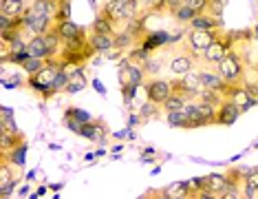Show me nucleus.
<instances>
[{
    "instance_id": "obj_9",
    "label": "nucleus",
    "mask_w": 258,
    "mask_h": 199,
    "mask_svg": "<svg viewBox=\"0 0 258 199\" xmlns=\"http://www.w3.org/2000/svg\"><path fill=\"white\" fill-rule=\"evenodd\" d=\"M240 115H243L240 113V109L232 102L230 97H225L221 102V107L216 109V126H232Z\"/></svg>"
},
{
    "instance_id": "obj_29",
    "label": "nucleus",
    "mask_w": 258,
    "mask_h": 199,
    "mask_svg": "<svg viewBox=\"0 0 258 199\" xmlns=\"http://www.w3.org/2000/svg\"><path fill=\"white\" fill-rule=\"evenodd\" d=\"M53 20L55 22L71 20V0H60V3H57V11H55Z\"/></svg>"
},
{
    "instance_id": "obj_43",
    "label": "nucleus",
    "mask_w": 258,
    "mask_h": 199,
    "mask_svg": "<svg viewBox=\"0 0 258 199\" xmlns=\"http://www.w3.org/2000/svg\"><path fill=\"white\" fill-rule=\"evenodd\" d=\"M57 3H60V0H57Z\"/></svg>"
},
{
    "instance_id": "obj_39",
    "label": "nucleus",
    "mask_w": 258,
    "mask_h": 199,
    "mask_svg": "<svg viewBox=\"0 0 258 199\" xmlns=\"http://www.w3.org/2000/svg\"><path fill=\"white\" fill-rule=\"evenodd\" d=\"M247 84H249V82H247ZM249 89L254 91V95H256V100H258V82H256V84H249Z\"/></svg>"
},
{
    "instance_id": "obj_22",
    "label": "nucleus",
    "mask_w": 258,
    "mask_h": 199,
    "mask_svg": "<svg viewBox=\"0 0 258 199\" xmlns=\"http://www.w3.org/2000/svg\"><path fill=\"white\" fill-rule=\"evenodd\" d=\"M161 111H163L161 104L152 102V100H146L142 107H139V120H142V122H148V120H152V118H157Z\"/></svg>"
},
{
    "instance_id": "obj_26",
    "label": "nucleus",
    "mask_w": 258,
    "mask_h": 199,
    "mask_svg": "<svg viewBox=\"0 0 258 199\" xmlns=\"http://www.w3.org/2000/svg\"><path fill=\"white\" fill-rule=\"evenodd\" d=\"M183 104H185V97L179 95V93H172V95L161 104V109H163V113H170V111H181Z\"/></svg>"
},
{
    "instance_id": "obj_13",
    "label": "nucleus",
    "mask_w": 258,
    "mask_h": 199,
    "mask_svg": "<svg viewBox=\"0 0 258 199\" xmlns=\"http://www.w3.org/2000/svg\"><path fill=\"white\" fill-rule=\"evenodd\" d=\"M27 56L31 58H49V49H46V38L44 36H31L27 40Z\"/></svg>"
},
{
    "instance_id": "obj_35",
    "label": "nucleus",
    "mask_w": 258,
    "mask_h": 199,
    "mask_svg": "<svg viewBox=\"0 0 258 199\" xmlns=\"http://www.w3.org/2000/svg\"><path fill=\"white\" fill-rule=\"evenodd\" d=\"M245 188H258V166L249 168L245 175Z\"/></svg>"
},
{
    "instance_id": "obj_14",
    "label": "nucleus",
    "mask_w": 258,
    "mask_h": 199,
    "mask_svg": "<svg viewBox=\"0 0 258 199\" xmlns=\"http://www.w3.org/2000/svg\"><path fill=\"white\" fill-rule=\"evenodd\" d=\"M27 7V0H0V14L11 16V18H22Z\"/></svg>"
},
{
    "instance_id": "obj_6",
    "label": "nucleus",
    "mask_w": 258,
    "mask_h": 199,
    "mask_svg": "<svg viewBox=\"0 0 258 199\" xmlns=\"http://www.w3.org/2000/svg\"><path fill=\"white\" fill-rule=\"evenodd\" d=\"M144 89H146V100H152V102H157V104H163L174 93L172 91V80L157 78V75L146 82Z\"/></svg>"
},
{
    "instance_id": "obj_33",
    "label": "nucleus",
    "mask_w": 258,
    "mask_h": 199,
    "mask_svg": "<svg viewBox=\"0 0 258 199\" xmlns=\"http://www.w3.org/2000/svg\"><path fill=\"white\" fill-rule=\"evenodd\" d=\"M168 7V0H144V9L152 14V11H161Z\"/></svg>"
},
{
    "instance_id": "obj_17",
    "label": "nucleus",
    "mask_w": 258,
    "mask_h": 199,
    "mask_svg": "<svg viewBox=\"0 0 258 199\" xmlns=\"http://www.w3.org/2000/svg\"><path fill=\"white\" fill-rule=\"evenodd\" d=\"M89 40L93 49L97 54H108L110 49H115V36H106V33H89Z\"/></svg>"
},
{
    "instance_id": "obj_10",
    "label": "nucleus",
    "mask_w": 258,
    "mask_h": 199,
    "mask_svg": "<svg viewBox=\"0 0 258 199\" xmlns=\"http://www.w3.org/2000/svg\"><path fill=\"white\" fill-rule=\"evenodd\" d=\"M80 135H82V137H86L89 142H97V144H102V142H106V137H108V126L104 124V122H99V120L86 122V124L82 126Z\"/></svg>"
},
{
    "instance_id": "obj_18",
    "label": "nucleus",
    "mask_w": 258,
    "mask_h": 199,
    "mask_svg": "<svg viewBox=\"0 0 258 199\" xmlns=\"http://www.w3.org/2000/svg\"><path fill=\"white\" fill-rule=\"evenodd\" d=\"M53 29H55V33L60 36L64 42L67 40H71V38H75V36H80L82 33V27H78L73 20H62V22H55L53 25Z\"/></svg>"
},
{
    "instance_id": "obj_11",
    "label": "nucleus",
    "mask_w": 258,
    "mask_h": 199,
    "mask_svg": "<svg viewBox=\"0 0 258 199\" xmlns=\"http://www.w3.org/2000/svg\"><path fill=\"white\" fill-rule=\"evenodd\" d=\"M199 75H201V84H203V89H214V91H221L223 95H225V91H227V86H230V82H225L221 78V73L212 71V69H203V71H199Z\"/></svg>"
},
{
    "instance_id": "obj_38",
    "label": "nucleus",
    "mask_w": 258,
    "mask_h": 199,
    "mask_svg": "<svg viewBox=\"0 0 258 199\" xmlns=\"http://www.w3.org/2000/svg\"><path fill=\"white\" fill-rule=\"evenodd\" d=\"M0 118H14V109L3 107V115H0Z\"/></svg>"
},
{
    "instance_id": "obj_27",
    "label": "nucleus",
    "mask_w": 258,
    "mask_h": 199,
    "mask_svg": "<svg viewBox=\"0 0 258 199\" xmlns=\"http://www.w3.org/2000/svg\"><path fill=\"white\" fill-rule=\"evenodd\" d=\"M64 115H69V118L82 122V124H86V122H93V115L86 109H80V107H69L67 111H64Z\"/></svg>"
},
{
    "instance_id": "obj_2",
    "label": "nucleus",
    "mask_w": 258,
    "mask_h": 199,
    "mask_svg": "<svg viewBox=\"0 0 258 199\" xmlns=\"http://www.w3.org/2000/svg\"><path fill=\"white\" fill-rule=\"evenodd\" d=\"M221 33H223L221 27L219 29H187L185 40H183V44H181V46H183L185 51H190L192 56L201 58L203 51L208 49V46L212 44V40L219 38Z\"/></svg>"
},
{
    "instance_id": "obj_36",
    "label": "nucleus",
    "mask_w": 258,
    "mask_h": 199,
    "mask_svg": "<svg viewBox=\"0 0 258 199\" xmlns=\"http://www.w3.org/2000/svg\"><path fill=\"white\" fill-rule=\"evenodd\" d=\"M16 186H18V179H11L7 184H0V197H11L16 192Z\"/></svg>"
},
{
    "instance_id": "obj_23",
    "label": "nucleus",
    "mask_w": 258,
    "mask_h": 199,
    "mask_svg": "<svg viewBox=\"0 0 258 199\" xmlns=\"http://www.w3.org/2000/svg\"><path fill=\"white\" fill-rule=\"evenodd\" d=\"M31 7L36 9L38 16H51L53 18L57 11V0H33Z\"/></svg>"
},
{
    "instance_id": "obj_31",
    "label": "nucleus",
    "mask_w": 258,
    "mask_h": 199,
    "mask_svg": "<svg viewBox=\"0 0 258 199\" xmlns=\"http://www.w3.org/2000/svg\"><path fill=\"white\" fill-rule=\"evenodd\" d=\"M67 84H69V73L64 71V69H60L55 75V82H53V91L60 93V91H67Z\"/></svg>"
},
{
    "instance_id": "obj_24",
    "label": "nucleus",
    "mask_w": 258,
    "mask_h": 199,
    "mask_svg": "<svg viewBox=\"0 0 258 199\" xmlns=\"http://www.w3.org/2000/svg\"><path fill=\"white\" fill-rule=\"evenodd\" d=\"M166 122L174 128H190V118L183 111H170V113H166Z\"/></svg>"
},
{
    "instance_id": "obj_34",
    "label": "nucleus",
    "mask_w": 258,
    "mask_h": 199,
    "mask_svg": "<svg viewBox=\"0 0 258 199\" xmlns=\"http://www.w3.org/2000/svg\"><path fill=\"white\" fill-rule=\"evenodd\" d=\"M185 186H187V190H190V197H197V192L205 186V177H197V179H190V181H185Z\"/></svg>"
},
{
    "instance_id": "obj_5",
    "label": "nucleus",
    "mask_w": 258,
    "mask_h": 199,
    "mask_svg": "<svg viewBox=\"0 0 258 199\" xmlns=\"http://www.w3.org/2000/svg\"><path fill=\"white\" fill-rule=\"evenodd\" d=\"M146 69L144 64H137L133 62L131 58L121 60L119 64V86H128V84H135V86H142L144 80H146Z\"/></svg>"
},
{
    "instance_id": "obj_20",
    "label": "nucleus",
    "mask_w": 258,
    "mask_h": 199,
    "mask_svg": "<svg viewBox=\"0 0 258 199\" xmlns=\"http://www.w3.org/2000/svg\"><path fill=\"white\" fill-rule=\"evenodd\" d=\"M205 181H208V186L214 190V195L221 197V192L225 190V186H227V173H210V175H205Z\"/></svg>"
},
{
    "instance_id": "obj_41",
    "label": "nucleus",
    "mask_w": 258,
    "mask_h": 199,
    "mask_svg": "<svg viewBox=\"0 0 258 199\" xmlns=\"http://www.w3.org/2000/svg\"><path fill=\"white\" fill-rule=\"evenodd\" d=\"M104 3H121V0H104Z\"/></svg>"
},
{
    "instance_id": "obj_40",
    "label": "nucleus",
    "mask_w": 258,
    "mask_h": 199,
    "mask_svg": "<svg viewBox=\"0 0 258 199\" xmlns=\"http://www.w3.org/2000/svg\"><path fill=\"white\" fill-rule=\"evenodd\" d=\"M128 133H131V131H119V133H115V137H121V139H124V137H128Z\"/></svg>"
},
{
    "instance_id": "obj_37",
    "label": "nucleus",
    "mask_w": 258,
    "mask_h": 199,
    "mask_svg": "<svg viewBox=\"0 0 258 199\" xmlns=\"http://www.w3.org/2000/svg\"><path fill=\"white\" fill-rule=\"evenodd\" d=\"M62 124H64V126H67V128H71V131H73V133H78V135H80L82 126H84V124H82V122H78V120H73V118H69V115H64Z\"/></svg>"
},
{
    "instance_id": "obj_7",
    "label": "nucleus",
    "mask_w": 258,
    "mask_h": 199,
    "mask_svg": "<svg viewBox=\"0 0 258 199\" xmlns=\"http://www.w3.org/2000/svg\"><path fill=\"white\" fill-rule=\"evenodd\" d=\"M230 49H232V40L221 33V36H219V38H214V40H212V44H210L208 49L203 51L201 60H203V62H208V64H214V67H216V64L223 60V56H225Z\"/></svg>"
},
{
    "instance_id": "obj_8",
    "label": "nucleus",
    "mask_w": 258,
    "mask_h": 199,
    "mask_svg": "<svg viewBox=\"0 0 258 199\" xmlns=\"http://www.w3.org/2000/svg\"><path fill=\"white\" fill-rule=\"evenodd\" d=\"M197 60H199L197 56H192L190 51H185L183 46H181L179 54H177V56H172V60H170L168 69H170V71H172L174 75H185V73H190L192 69H195Z\"/></svg>"
},
{
    "instance_id": "obj_42",
    "label": "nucleus",
    "mask_w": 258,
    "mask_h": 199,
    "mask_svg": "<svg viewBox=\"0 0 258 199\" xmlns=\"http://www.w3.org/2000/svg\"><path fill=\"white\" fill-rule=\"evenodd\" d=\"M256 33H258V29H256Z\"/></svg>"
},
{
    "instance_id": "obj_16",
    "label": "nucleus",
    "mask_w": 258,
    "mask_h": 199,
    "mask_svg": "<svg viewBox=\"0 0 258 199\" xmlns=\"http://www.w3.org/2000/svg\"><path fill=\"white\" fill-rule=\"evenodd\" d=\"M150 195H159L166 199H181V197H190V190H187L185 181H177V184H170L157 192H150Z\"/></svg>"
},
{
    "instance_id": "obj_30",
    "label": "nucleus",
    "mask_w": 258,
    "mask_h": 199,
    "mask_svg": "<svg viewBox=\"0 0 258 199\" xmlns=\"http://www.w3.org/2000/svg\"><path fill=\"white\" fill-rule=\"evenodd\" d=\"M0 133H7V135H16L18 126H16V120L14 118H0Z\"/></svg>"
},
{
    "instance_id": "obj_32",
    "label": "nucleus",
    "mask_w": 258,
    "mask_h": 199,
    "mask_svg": "<svg viewBox=\"0 0 258 199\" xmlns=\"http://www.w3.org/2000/svg\"><path fill=\"white\" fill-rule=\"evenodd\" d=\"M185 5H190V7L195 9L197 14H208L212 0H185Z\"/></svg>"
},
{
    "instance_id": "obj_1",
    "label": "nucleus",
    "mask_w": 258,
    "mask_h": 199,
    "mask_svg": "<svg viewBox=\"0 0 258 199\" xmlns=\"http://www.w3.org/2000/svg\"><path fill=\"white\" fill-rule=\"evenodd\" d=\"M60 69L62 67H60V60H57V58H46V64L40 69V71L27 75V86L33 91H40L44 97L55 95L53 82H55V75Z\"/></svg>"
},
{
    "instance_id": "obj_4",
    "label": "nucleus",
    "mask_w": 258,
    "mask_h": 199,
    "mask_svg": "<svg viewBox=\"0 0 258 199\" xmlns=\"http://www.w3.org/2000/svg\"><path fill=\"white\" fill-rule=\"evenodd\" d=\"M225 97H230L234 104L240 109V113H245V111L254 109L258 104V100L254 95V91L249 89L247 82H236V84H230L225 91Z\"/></svg>"
},
{
    "instance_id": "obj_19",
    "label": "nucleus",
    "mask_w": 258,
    "mask_h": 199,
    "mask_svg": "<svg viewBox=\"0 0 258 199\" xmlns=\"http://www.w3.org/2000/svg\"><path fill=\"white\" fill-rule=\"evenodd\" d=\"M187 27H190V29H219L221 20L214 18L212 14H199V16L192 18V22Z\"/></svg>"
},
{
    "instance_id": "obj_15",
    "label": "nucleus",
    "mask_w": 258,
    "mask_h": 199,
    "mask_svg": "<svg viewBox=\"0 0 258 199\" xmlns=\"http://www.w3.org/2000/svg\"><path fill=\"white\" fill-rule=\"evenodd\" d=\"M115 22L108 18L104 11H99V14L95 16V20H93L91 25V33H106V36H115Z\"/></svg>"
},
{
    "instance_id": "obj_25",
    "label": "nucleus",
    "mask_w": 258,
    "mask_h": 199,
    "mask_svg": "<svg viewBox=\"0 0 258 199\" xmlns=\"http://www.w3.org/2000/svg\"><path fill=\"white\" fill-rule=\"evenodd\" d=\"M46 64V60H42V58H31V56H27L25 60L20 62V67L25 69V73L27 75H31V73H36V71H40Z\"/></svg>"
},
{
    "instance_id": "obj_21",
    "label": "nucleus",
    "mask_w": 258,
    "mask_h": 199,
    "mask_svg": "<svg viewBox=\"0 0 258 199\" xmlns=\"http://www.w3.org/2000/svg\"><path fill=\"white\" fill-rule=\"evenodd\" d=\"M170 16H172L174 22H179V25H190L192 18H195V16H199V14H197V11L190 7V5H185V3H183L179 9H174Z\"/></svg>"
},
{
    "instance_id": "obj_12",
    "label": "nucleus",
    "mask_w": 258,
    "mask_h": 199,
    "mask_svg": "<svg viewBox=\"0 0 258 199\" xmlns=\"http://www.w3.org/2000/svg\"><path fill=\"white\" fill-rule=\"evenodd\" d=\"M55 20L51 18V16H33V18H29L25 22V29L27 31H31V36H44V33H49L51 29H53Z\"/></svg>"
},
{
    "instance_id": "obj_3",
    "label": "nucleus",
    "mask_w": 258,
    "mask_h": 199,
    "mask_svg": "<svg viewBox=\"0 0 258 199\" xmlns=\"http://www.w3.org/2000/svg\"><path fill=\"white\" fill-rule=\"evenodd\" d=\"M216 71L221 73V78L230 84H236V82H243V75H245V62L240 54H236L234 49H230L223 60L216 64Z\"/></svg>"
},
{
    "instance_id": "obj_28",
    "label": "nucleus",
    "mask_w": 258,
    "mask_h": 199,
    "mask_svg": "<svg viewBox=\"0 0 258 199\" xmlns=\"http://www.w3.org/2000/svg\"><path fill=\"white\" fill-rule=\"evenodd\" d=\"M133 44H137V40H135V36L133 33H128L126 29L121 33H115V46L117 49L124 51V49H128V46H133Z\"/></svg>"
}]
</instances>
